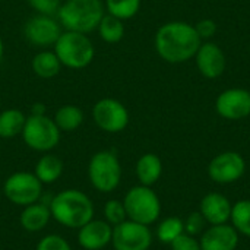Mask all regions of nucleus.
Instances as JSON below:
<instances>
[{"instance_id":"nucleus-18","label":"nucleus","mask_w":250,"mask_h":250,"mask_svg":"<svg viewBox=\"0 0 250 250\" xmlns=\"http://www.w3.org/2000/svg\"><path fill=\"white\" fill-rule=\"evenodd\" d=\"M50 220H51L50 208L40 201L28 207H23L19 215V224L28 233L42 231L50 223Z\"/></svg>"},{"instance_id":"nucleus-34","label":"nucleus","mask_w":250,"mask_h":250,"mask_svg":"<svg viewBox=\"0 0 250 250\" xmlns=\"http://www.w3.org/2000/svg\"><path fill=\"white\" fill-rule=\"evenodd\" d=\"M29 114H35V116H41V114H47L45 113V105L42 103H34L31 105V113Z\"/></svg>"},{"instance_id":"nucleus-29","label":"nucleus","mask_w":250,"mask_h":250,"mask_svg":"<svg viewBox=\"0 0 250 250\" xmlns=\"http://www.w3.org/2000/svg\"><path fill=\"white\" fill-rule=\"evenodd\" d=\"M26 1L35 13L56 16L63 0H26Z\"/></svg>"},{"instance_id":"nucleus-22","label":"nucleus","mask_w":250,"mask_h":250,"mask_svg":"<svg viewBox=\"0 0 250 250\" xmlns=\"http://www.w3.org/2000/svg\"><path fill=\"white\" fill-rule=\"evenodd\" d=\"M26 114L19 108H6L0 111V138L12 139L22 133Z\"/></svg>"},{"instance_id":"nucleus-19","label":"nucleus","mask_w":250,"mask_h":250,"mask_svg":"<svg viewBox=\"0 0 250 250\" xmlns=\"http://www.w3.org/2000/svg\"><path fill=\"white\" fill-rule=\"evenodd\" d=\"M135 174L139 185L152 188L163 174V161L157 154L146 152L139 157L135 166Z\"/></svg>"},{"instance_id":"nucleus-15","label":"nucleus","mask_w":250,"mask_h":250,"mask_svg":"<svg viewBox=\"0 0 250 250\" xmlns=\"http://www.w3.org/2000/svg\"><path fill=\"white\" fill-rule=\"evenodd\" d=\"M113 226L105 220L92 218L78 230V245L85 250H103L111 245Z\"/></svg>"},{"instance_id":"nucleus-12","label":"nucleus","mask_w":250,"mask_h":250,"mask_svg":"<svg viewBox=\"0 0 250 250\" xmlns=\"http://www.w3.org/2000/svg\"><path fill=\"white\" fill-rule=\"evenodd\" d=\"M246 173V160L236 151H226L215 155L208 164V176L218 185H231Z\"/></svg>"},{"instance_id":"nucleus-14","label":"nucleus","mask_w":250,"mask_h":250,"mask_svg":"<svg viewBox=\"0 0 250 250\" xmlns=\"http://www.w3.org/2000/svg\"><path fill=\"white\" fill-rule=\"evenodd\" d=\"M193 59L199 73L207 79H217L226 72L227 57L217 42L202 41Z\"/></svg>"},{"instance_id":"nucleus-10","label":"nucleus","mask_w":250,"mask_h":250,"mask_svg":"<svg viewBox=\"0 0 250 250\" xmlns=\"http://www.w3.org/2000/svg\"><path fill=\"white\" fill-rule=\"evenodd\" d=\"M63 32V28L56 16L35 13L22 26L23 38L34 47L44 50L53 47Z\"/></svg>"},{"instance_id":"nucleus-4","label":"nucleus","mask_w":250,"mask_h":250,"mask_svg":"<svg viewBox=\"0 0 250 250\" xmlns=\"http://www.w3.org/2000/svg\"><path fill=\"white\" fill-rule=\"evenodd\" d=\"M53 51L59 57L62 66L81 70L88 67L95 59V47L88 34L66 31L60 34L56 44L53 45Z\"/></svg>"},{"instance_id":"nucleus-36","label":"nucleus","mask_w":250,"mask_h":250,"mask_svg":"<svg viewBox=\"0 0 250 250\" xmlns=\"http://www.w3.org/2000/svg\"><path fill=\"white\" fill-rule=\"evenodd\" d=\"M0 105H1V95H0Z\"/></svg>"},{"instance_id":"nucleus-28","label":"nucleus","mask_w":250,"mask_h":250,"mask_svg":"<svg viewBox=\"0 0 250 250\" xmlns=\"http://www.w3.org/2000/svg\"><path fill=\"white\" fill-rule=\"evenodd\" d=\"M103 214H104V220L110 226H113V227L114 226H119L120 223H123V221L127 220V214H126L123 201H119V199H110V201H107L105 205H104Z\"/></svg>"},{"instance_id":"nucleus-17","label":"nucleus","mask_w":250,"mask_h":250,"mask_svg":"<svg viewBox=\"0 0 250 250\" xmlns=\"http://www.w3.org/2000/svg\"><path fill=\"white\" fill-rule=\"evenodd\" d=\"M231 207L233 204L227 196L217 192H209L201 199L199 212L202 214L207 224L209 226L227 224L230 223Z\"/></svg>"},{"instance_id":"nucleus-31","label":"nucleus","mask_w":250,"mask_h":250,"mask_svg":"<svg viewBox=\"0 0 250 250\" xmlns=\"http://www.w3.org/2000/svg\"><path fill=\"white\" fill-rule=\"evenodd\" d=\"M183 223H185V233H188L190 236H195V237L198 234H202L204 230L207 229V221H205V218L202 217V214L199 211L190 212Z\"/></svg>"},{"instance_id":"nucleus-26","label":"nucleus","mask_w":250,"mask_h":250,"mask_svg":"<svg viewBox=\"0 0 250 250\" xmlns=\"http://www.w3.org/2000/svg\"><path fill=\"white\" fill-rule=\"evenodd\" d=\"M183 233H185V223L182 218L176 215L161 220L157 227V239L163 245H171Z\"/></svg>"},{"instance_id":"nucleus-23","label":"nucleus","mask_w":250,"mask_h":250,"mask_svg":"<svg viewBox=\"0 0 250 250\" xmlns=\"http://www.w3.org/2000/svg\"><path fill=\"white\" fill-rule=\"evenodd\" d=\"M85 114L81 107L73 104H64L56 110L53 120L60 129V132H75L83 123Z\"/></svg>"},{"instance_id":"nucleus-5","label":"nucleus","mask_w":250,"mask_h":250,"mask_svg":"<svg viewBox=\"0 0 250 250\" xmlns=\"http://www.w3.org/2000/svg\"><path fill=\"white\" fill-rule=\"evenodd\" d=\"M122 164L114 151H98L88 163V180L91 186L101 193L116 190L122 182Z\"/></svg>"},{"instance_id":"nucleus-20","label":"nucleus","mask_w":250,"mask_h":250,"mask_svg":"<svg viewBox=\"0 0 250 250\" xmlns=\"http://www.w3.org/2000/svg\"><path fill=\"white\" fill-rule=\"evenodd\" d=\"M62 67L63 66L60 63L59 57L56 56V53L53 50H48V48L40 50L31 59V69L41 79L56 78L60 73Z\"/></svg>"},{"instance_id":"nucleus-9","label":"nucleus","mask_w":250,"mask_h":250,"mask_svg":"<svg viewBox=\"0 0 250 250\" xmlns=\"http://www.w3.org/2000/svg\"><path fill=\"white\" fill-rule=\"evenodd\" d=\"M92 120L98 129L105 133L123 132L130 120L126 105L116 98H101L92 107Z\"/></svg>"},{"instance_id":"nucleus-25","label":"nucleus","mask_w":250,"mask_h":250,"mask_svg":"<svg viewBox=\"0 0 250 250\" xmlns=\"http://www.w3.org/2000/svg\"><path fill=\"white\" fill-rule=\"evenodd\" d=\"M230 223L239 234L250 237V199H242L233 204Z\"/></svg>"},{"instance_id":"nucleus-7","label":"nucleus","mask_w":250,"mask_h":250,"mask_svg":"<svg viewBox=\"0 0 250 250\" xmlns=\"http://www.w3.org/2000/svg\"><path fill=\"white\" fill-rule=\"evenodd\" d=\"M25 145L35 152H50L53 151L62 138V132L54 123L53 117L47 114L26 116L23 130L21 133Z\"/></svg>"},{"instance_id":"nucleus-30","label":"nucleus","mask_w":250,"mask_h":250,"mask_svg":"<svg viewBox=\"0 0 250 250\" xmlns=\"http://www.w3.org/2000/svg\"><path fill=\"white\" fill-rule=\"evenodd\" d=\"M35 250H72V246L59 234H47L38 242Z\"/></svg>"},{"instance_id":"nucleus-6","label":"nucleus","mask_w":250,"mask_h":250,"mask_svg":"<svg viewBox=\"0 0 250 250\" xmlns=\"http://www.w3.org/2000/svg\"><path fill=\"white\" fill-rule=\"evenodd\" d=\"M127 220L144 226H151L161 215V201L152 188L138 185L127 190L123 198Z\"/></svg>"},{"instance_id":"nucleus-32","label":"nucleus","mask_w":250,"mask_h":250,"mask_svg":"<svg viewBox=\"0 0 250 250\" xmlns=\"http://www.w3.org/2000/svg\"><path fill=\"white\" fill-rule=\"evenodd\" d=\"M170 248L171 250H201V245L195 236L183 233L170 245Z\"/></svg>"},{"instance_id":"nucleus-27","label":"nucleus","mask_w":250,"mask_h":250,"mask_svg":"<svg viewBox=\"0 0 250 250\" xmlns=\"http://www.w3.org/2000/svg\"><path fill=\"white\" fill-rule=\"evenodd\" d=\"M142 0H104L105 12L122 19L127 21L138 15Z\"/></svg>"},{"instance_id":"nucleus-3","label":"nucleus","mask_w":250,"mask_h":250,"mask_svg":"<svg viewBox=\"0 0 250 250\" xmlns=\"http://www.w3.org/2000/svg\"><path fill=\"white\" fill-rule=\"evenodd\" d=\"M104 15V0H64L56 18L66 31L91 34L97 31Z\"/></svg>"},{"instance_id":"nucleus-11","label":"nucleus","mask_w":250,"mask_h":250,"mask_svg":"<svg viewBox=\"0 0 250 250\" xmlns=\"http://www.w3.org/2000/svg\"><path fill=\"white\" fill-rule=\"evenodd\" d=\"M152 231L149 226L126 220L113 227L111 246L114 250H149Z\"/></svg>"},{"instance_id":"nucleus-24","label":"nucleus","mask_w":250,"mask_h":250,"mask_svg":"<svg viewBox=\"0 0 250 250\" xmlns=\"http://www.w3.org/2000/svg\"><path fill=\"white\" fill-rule=\"evenodd\" d=\"M125 21L110 15L105 12V15L103 16V19L100 21L98 26H97V32L100 35V38L107 42V44H117L123 40L125 37Z\"/></svg>"},{"instance_id":"nucleus-8","label":"nucleus","mask_w":250,"mask_h":250,"mask_svg":"<svg viewBox=\"0 0 250 250\" xmlns=\"http://www.w3.org/2000/svg\"><path fill=\"white\" fill-rule=\"evenodd\" d=\"M42 183L34 173L16 171L10 174L3 183V193L9 202L16 207H28L35 204L42 196Z\"/></svg>"},{"instance_id":"nucleus-1","label":"nucleus","mask_w":250,"mask_h":250,"mask_svg":"<svg viewBox=\"0 0 250 250\" xmlns=\"http://www.w3.org/2000/svg\"><path fill=\"white\" fill-rule=\"evenodd\" d=\"M202 40L195 25L185 21H171L163 23L154 38L157 54L167 63L180 64L192 60L201 47Z\"/></svg>"},{"instance_id":"nucleus-33","label":"nucleus","mask_w":250,"mask_h":250,"mask_svg":"<svg viewBox=\"0 0 250 250\" xmlns=\"http://www.w3.org/2000/svg\"><path fill=\"white\" fill-rule=\"evenodd\" d=\"M195 29H196V32H198V35L201 37L202 41H204V40L208 41V40H211V38L217 34L218 26H217V22H215L214 19L207 18V19H201V21L195 25Z\"/></svg>"},{"instance_id":"nucleus-2","label":"nucleus","mask_w":250,"mask_h":250,"mask_svg":"<svg viewBox=\"0 0 250 250\" xmlns=\"http://www.w3.org/2000/svg\"><path fill=\"white\" fill-rule=\"evenodd\" d=\"M51 218L63 227L79 230L95 214L91 198L78 189H64L53 195L48 205Z\"/></svg>"},{"instance_id":"nucleus-21","label":"nucleus","mask_w":250,"mask_h":250,"mask_svg":"<svg viewBox=\"0 0 250 250\" xmlns=\"http://www.w3.org/2000/svg\"><path fill=\"white\" fill-rule=\"evenodd\" d=\"M63 168H64L63 161L57 155L51 152H45L37 161L34 174L42 185H53L62 177Z\"/></svg>"},{"instance_id":"nucleus-16","label":"nucleus","mask_w":250,"mask_h":250,"mask_svg":"<svg viewBox=\"0 0 250 250\" xmlns=\"http://www.w3.org/2000/svg\"><path fill=\"white\" fill-rule=\"evenodd\" d=\"M239 242L240 234L229 223L207 227L199 239L201 250H236Z\"/></svg>"},{"instance_id":"nucleus-35","label":"nucleus","mask_w":250,"mask_h":250,"mask_svg":"<svg viewBox=\"0 0 250 250\" xmlns=\"http://www.w3.org/2000/svg\"><path fill=\"white\" fill-rule=\"evenodd\" d=\"M3 56H4V42H3V40L0 37V64L3 62Z\"/></svg>"},{"instance_id":"nucleus-13","label":"nucleus","mask_w":250,"mask_h":250,"mask_svg":"<svg viewBox=\"0 0 250 250\" xmlns=\"http://www.w3.org/2000/svg\"><path fill=\"white\" fill-rule=\"evenodd\" d=\"M217 113L226 120H243L250 116V91L245 88L224 89L215 100Z\"/></svg>"}]
</instances>
